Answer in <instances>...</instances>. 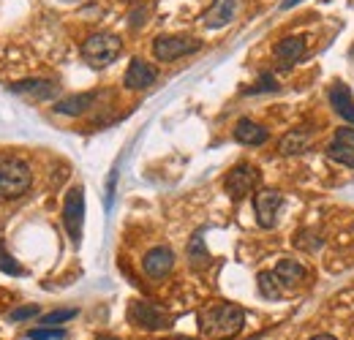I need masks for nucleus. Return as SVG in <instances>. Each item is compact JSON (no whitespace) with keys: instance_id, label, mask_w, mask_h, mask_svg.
<instances>
[{"instance_id":"nucleus-25","label":"nucleus","mask_w":354,"mask_h":340,"mask_svg":"<svg viewBox=\"0 0 354 340\" xmlns=\"http://www.w3.org/2000/svg\"><path fill=\"white\" fill-rule=\"evenodd\" d=\"M33 316H39V305H25V308L11 310V321H25V319H33Z\"/></svg>"},{"instance_id":"nucleus-11","label":"nucleus","mask_w":354,"mask_h":340,"mask_svg":"<svg viewBox=\"0 0 354 340\" xmlns=\"http://www.w3.org/2000/svg\"><path fill=\"white\" fill-rule=\"evenodd\" d=\"M8 90L17 95H25L30 101H52L60 93L57 82H52V79H22V82L8 85Z\"/></svg>"},{"instance_id":"nucleus-16","label":"nucleus","mask_w":354,"mask_h":340,"mask_svg":"<svg viewBox=\"0 0 354 340\" xmlns=\"http://www.w3.org/2000/svg\"><path fill=\"white\" fill-rule=\"evenodd\" d=\"M270 139V131L262 123H254V120H240L234 126V142L240 144H248V147H259Z\"/></svg>"},{"instance_id":"nucleus-28","label":"nucleus","mask_w":354,"mask_h":340,"mask_svg":"<svg viewBox=\"0 0 354 340\" xmlns=\"http://www.w3.org/2000/svg\"><path fill=\"white\" fill-rule=\"evenodd\" d=\"M297 3H303V0H283V3H281V8H283V11H286V8H295V6H297Z\"/></svg>"},{"instance_id":"nucleus-5","label":"nucleus","mask_w":354,"mask_h":340,"mask_svg":"<svg viewBox=\"0 0 354 340\" xmlns=\"http://www.w3.org/2000/svg\"><path fill=\"white\" fill-rule=\"evenodd\" d=\"M202 49V41L194 39V36H180V33H172V36H158L153 41V55L161 60V63H175L185 55H194Z\"/></svg>"},{"instance_id":"nucleus-18","label":"nucleus","mask_w":354,"mask_h":340,"mask_svg":"<svg viewBox=\"0 0 354 340\" xmlns=\"http://www.w3.org/2000/svg\"><path fill=\"white\" fill-rule=\"evenodd\" d=\"M275 278L281 281V286L283 289H295L303 278H306V267L303 264H297L295 258H281L278 264H275Z\"/></svg>"},{"instance_id":"nucleus-4","label":"nucleus","mask_w":354,"mask_h":340,"mask_svg":"<svg viewBox=\"0 0 354 340\" xmlns=\"http://www.w3.org/2000/svg\"><path fill=\"white\" fill-rule=\"evenodd\" d=\"M129 319H131L133 327L139 330H147V332H158V330H169L175 324V319L161 310L158 305L153 302H145V299H133L129 305Z\"/></svg>"},{"instance_id":"nucleus-17","label":"nucleus","mask_w":354,"mask_h":340,"mask_svg":"<svg viewBox=\"0 0 354 340\" xmlns=\"http://www.w3.org/2000/svg\"><path fill=\"white\" fill-rule=\"evenodd\" d=\"M310 139H313L310 128H295L281 139L278 150H281V155H300L310 147Z\"/></svg>"},{"instance_id":"nucleus-13","label":"nucleus","mask_w":354,"mask_h":340,"mask_svg":"<svg viewBox=\"0 0 354 340\" xmlns=\"http://www.w3.org/2000/svg\"><path fill=\"white\" fill-rule=\"evenodd\" d=\"M156 79H158L156 68H153L150 63H145V60L133 57L131 63H129V68H126L123 85L129 87V90H147L150 85H156Z\"/></svg>"},{"instance_id":"nucleus-14","label":"nucleus","mask_w":354,"mask_h":340,"mask_svg":"<svg viewBox=\"0 0 354 340\" xmlns=\"http://www.w3.org/2000/svg\"><path fill=\"white\" fill-rule=\"evenodd\" d=\"M327 98H330V106L335 109V115H341V120H346V123H352V126H354V98H352V90H349L346 85H341V82H335V85L330 87Z\"/></svg>"},{"instance_id":"nucleus-19","label":"nucleus","mask_w":354,"mask_h":340,"mask_svg":"<svg viewBox=\"0 0 354 340\" xmlns=\"http://www.w3.org/2000/svg\"><path fill=\"white\" fill-rule=\"evenodd\" d=\"M93 93H80V95H71V98H66V101H57L55 104V112L57 115H68V117H80L82 112H88L90 106H93Z\"/></svg>"},{"instance_id":"nucleus-26","label":"nucleus","mask_w":354,"mask_h":340,"mask_svg":"<svg viewBox=\"0 0 354 340\" xmlns=\"http://www.w3.org/2000/svg\"><path fill=\"white\" fill-rule=\"evenodd\" d=\"M267 90H278V82H275L270 74H265V77L259 79V85L248 87V93H251V95H257V93H267Z\"/></svg>"},{"instance_id":"nucleus-29","label":"nucleus","mask_w":354,"mask_h":340,"mask_svg":"<svg viewBox=\"0 0 354 340\" xmlns=\"http://www.w3.org/2000/svg\"><path fill=\"white\" fill-rule=\"evenodd\" d=\"M310 340H335V338H333V335H313Z\"/></svg>"},{"instance_id":"nucleus-22","label":"nucleus","mask_w":354,"mask_h":340,"mask_svg":"<svg viewBox=\"0 0 354 340\" xmlns=\"http://www.w3.org/2000/svg\"><path fill=\"white\" fill-rule=\"evenodd\" d=\"M77 308H63V310H52V313H46L44 319H41V327H60V324H66V321H71V319H77Z\"/></svg>"},{"instance_id":"nucleus-30","label":"nucleus","mask_w":354,"mask_h":340,"mask_svg":"<svg viewBox=\"0 0 354 340\" xmlns=\"http://www.w3.org/2000/svg\"><path fill=\"white\" fill-rule=\"evenodd\" d=\"M95 340H118V338H112V335H101V338H95Z\"/></svg>"},{"instance_id":"nucleus-15","label":"nucleus","mask_w":354,"mask_h":340,"mask_svg":"<svg viewBox=\"0 0 354 340\" xmlns=\"http://www.w3.org/2000/svg\"><path fill=\"white\" fill-rule=\"evenodd\" d=\"M306 46H308L306 36H286L275 44V57L281 66H292L306 55Z\"/></svg>"},{"instance_id":"nucleus-9","label":"nucleus","mask_w":354,"mask_h":340,"mask_svg":"<svg viewBox=\"0 0 354 340\" xmlns=\"http://www.w3.org/2000/svg\"><path fill=\"white\" fill-rule=\"evenodd\" d=\"M327 155L335 161V164H344V167H354V126L338 128L327 144Z\"/></svg>"},{"instance_id":"nucleus-2","label":"nucleus","mask_w":354,"mask_h":340,"mask_svg":"<svg viewBox=\"0 0 354 340\" xmlns=\"http://www.w3.org/2000/svg\"><path fill=\"white\" fill-rule=\"evenodd\" d=\"M33 174L30 167L19 158L0 155V199H19L30 191Z\"/></svg>"},{"instance_id":"nucleus-7","label":"nucleus","mask_w":354,"mask_h":340,"mask_svg":"<svg viewBox=\"0 0 354 340\" xmlns=\"http://www.w3.org/2000/svg\"><path fill=\"white\" fill-rule=\"evenodd\" d=\"M257 182H259V169L251 167V164H237V167H232V171L223 177V188H226V193L234 202L243 199L245 193H251Z\"/></svg>"},{"instance_id":"nucleus-20","label":"nucleus","mask_w":354,"mask_h":340,"mask_svg":"<svg viewBox=\"0 0 354 340\" xmlns=\"http://www.w3.org/2000/svg\"><path fill=\"white\" fill-rule=\"evenodd\" d=\"M188 261H191L194 270H205V267L210 264V254H207V248H205V229H199V232L191 237V243H188Z\"/></svg>"},{"instance_id":"nucleus-32","label":"nucleus","mask_w":354,"mask_h":340,"mask_svg":"<svg viewBox=\"0 0 354 340\" xmlns=\"http://www.w3.org/2000/svg\"><path fill=\"white\" fill-rule=\"evenodd\" d=\"M66 3H80V0H66Z\"/></svg>"},{"instance_id":"nucleus-6","label":"nucleus","mask_w":354,"mask_h":340,"mask_svg":"<svg viewBox=\"0 0 354 340\" xmlns=\"http://www.w3.org/2000/svg\"><path fill=\"white\" fill-rule=\"evenodd\" d=\"M63 223H66V232H68L71 243L80 245L82 226H85V191H82V185H74L68 191L66 205H63Z\"/></svg>"},{"instance_id":"nucleus-10","label":"nucleus","mask_w":354,"mask_h":340,"mask_svg":"<svg viewBox=\"0 0 354 340\" xmlns=\"http://www.w3.org/2000/svg\"><path fill=\"white\" fill-rule=\"evenodd\" d=\"M172 267H175V254H172V248H167V245L153 248L150 254L145 256V261H142V270H145V275H147L150 281L167 278V275L172 272Z\"/></svg>"},{"instance_id":"nucleus-31","label":"nucleus","mask_w":354,"mask_h":340,"mask_svg":"<svg viewBox=\"0 0 354 340\" xmlns=\"http://www.w3.org/2000/svg\"><path fill=\"white\" fill-rule=\"evenodd\" d=\"M169 340H194V338H169Z\"/></svg>"},{"instance_id":"nucleus-3","label":"nucleus","mask_w":354,"mask_h":340,"mask_svg":"<svg viewBox=\"0 0 354 340\" xmlns=\"http://www.w3.org/2000/svg\"><path fill=\"white\" fill-rule=\"evenodd\" d=\"M120 49H123V41L115 33H93L82 44V57L93 68H106L118 60Z\"/></svg>"},{"instance_id":"nucleus-24","label":"nucleus","mask_w":354,"mask_h":340,"mask_svg":"<svg viewBox=\"0 0 354 340\" xmlns=\"http://www.w3.org/2000/svg\"><path fill=\"white\" fill-rule=\"evenodd\" d=\"M66 338V332L63 330H57V327H39V330H33L28 340H63Z\"/></svg>"},{"instance_id":"nucleus-27","label":"nucleus","mask_w":354,"mask_h":340,"mask_svg":"<svg viewBox=\"0 0 354 340\" xmlns=\"http://www.w3.org/2000/svg\"><path fill=\"white\" fill-rule=\"evenodd\" d=\"M115 180H118V169L109 174L106 180V205H112V193H115Z\"/></svg>"},{"instance_id":"nucleus-8","label":"nucleus","mask_w":354,"mask_h":340,"mask_svg":"<svg viewBox=\"0 0 354 340\" xmlns=\"http://www.w3.org/2000/svg\"><path fill=\"white\" fill-rule=\"evenodd\" d=\"M281 202H283V199H281V193H278L275 188H262V191H257V196H254V213H257V220H259L262 229L275 226Z\"/></svg>"},{"instance_id":"nucleus-1","label":"nucleus","mask_w":354,"mask_h":340,"mask_svg":"<svg viewBox=\"0 0 354 340\" xmlns=\"http://www.w3.org/2000/svg\"><path fill=\"white\" fill-rule=\"evenodd\" d=\"M245 324V310L234 302H216L199 310V332L205 338H234Z\"/></svg>"},{"instance_id":"nucleus-21","label":"nucleus","mask_w":354,"mask_h":340,"mask_svg":"<svg viewBox=\"0 0 354 340\" xmlns=\"http://www.w3.org/2000/svg\"><path fill=\"white\" fill-rule=\"evenodd\" d=\"M259 292H262V297L267 299H281V292H283V286H281V281L275 278V272H259Z\"/></svg>"},{"instance_id":"nucleus-33","label":"nucleus","mask_w":354,"mask_h":340,"mask_svg":"<svg viewBox=\"0 0 354 340\" xmlns=\"http://www.w3.org/2000/svg\"><path fill=\"white\" fill-rule=\"evenodd\" d=\"M352 57H354V44H352Z\"/></svg>"},{"instance_id":"nucleus-12","label":"nucleus","mask_w":354,"mask_h":340,"mask_svg":"<svg viewBox=\"0 0 354 340\" xmlns=\"http://www.w3.org/2000/svg\"><path fill=\"white\" fill-rule=\"evenodd\" d=\"M237 8H240V0H213V6L202 17V25L210 30H221L237 17Z\"/></svg>"},{"instance_id":"nucleus-23","label":"nucleus","mask_w":354,"mask_h":340,"mask_svg":"<svg viewBox=\"0 0 354 340\" xmlns=\"http://www.w3.org/2000/svg\"><path fill=\"white\" fill-rule=\"evenodd\" d=\"M0 272H6V275H25L22 264L6 251V245H3V243H0Z\"/></svg>"}]
</instances>
